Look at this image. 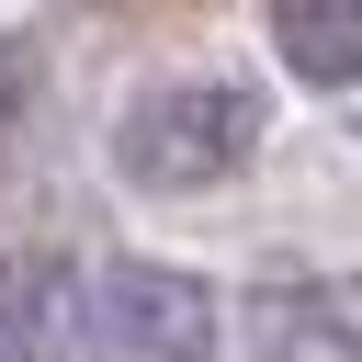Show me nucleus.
<instances>
[{
    "mask_svg": "<svg viewBox=\"0 0 362 362\" xmlns=\"http://www.w3.org/2000/svg\"><path fill=\"white\" fill-rule=\"evenodd\" d=\"M249 147H260L249 79H158V90H136V113L113 136L124 181H147V192H215L249 170Z\"/></svg>",
    "mask_w": 362,
    "mask_h": 362,
    "instance_id": "f257e3e1",
    "label": "nucleus"
},
{
    "mask_svg": "<svg viewBox=\"0 0 362 362\" xmlns=\"http://www.w3.org/2000/svg\"><path fill=\"white\" fill-rule=\"evenodd\" d=\"M68 351L79 362H215V294L170 260H102L68 283Z\"/></svg>",
    "mask_w": 362,
    "mask_h": 362,
    "instance_id": "f03ea898",
    "label": "nucleus"
},
{
    "mask_svg": "<svg viewBox=\"0 0 362 362\" xmlns=\"http://www.w3.org/2000/svg\"><path fill=\"white\" fill-rule=\"evenodd\" d=\"M249 362H362V339H351V283H328V272L260 283V294H249Z\"/></svg>",
    "mask_w": 362,
    "mask_h": 362,
    "instance_id": "7ed1b4c3",
    "label": "nucleus"
},
{
    "mask_svg": "<svg viewBox=\"0 0 362 362\" xmlns=\"http://www.w3.org/2000/svg\"><path fill=\"white\" fill-rule=\"evenodd\" d=\"M260 23H272L283 68L305 90H351L362 79V0H260Z\"/></svg>",
    "mask_w": 362,
    "mask_h": 362,
    "instance_id": "20e7f679",
    "label": "nucleus"
},
{
    "mask_svg": "<svg viewBox=\"0 0 362 362\" xmlns=\"http://www.w3.org/2000/svg\"><path fill=\"white\" fill-rule=\"evenodd\" d=\"M57 339H68V272L34 260V272L0 283V362H45Z\"/></svg>",
    "mask_w": 362,
    "mask_h": 362,
    "instance_id": "39448f33",
    "label": "nucleus"
},
{
    "mask_svg": "<svg viewBox=\"0 0 362 362\" xmlns=\"http://www.w3.org/2000/svg\"><path fill=\"white\" fill-rule=\"evenodd\" d=\"M23 113H34V57H23V45H0V147L23 136Z\"/></svg>",
    "mask_w": 362,
    "mask_h": 362,
    "instance_id": "423d86ee",
    "label": "nucleus"
}]
</instances>
